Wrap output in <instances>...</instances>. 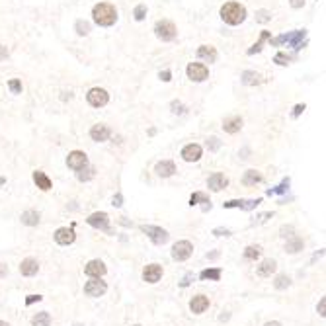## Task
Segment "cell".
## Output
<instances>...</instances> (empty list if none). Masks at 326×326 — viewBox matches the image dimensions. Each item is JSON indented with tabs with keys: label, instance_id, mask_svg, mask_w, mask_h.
<instances>
[{
	"label": "cell",
	"instance_id": "obj_1",
	"mask_svg": "<svg viewBox=\"0 0 326 326\" xmlns=\"http://www.w3.org/2000/svg\"><path fill=\"white\" fill-rule=\"evenodd\" d=\"M92 18H94V22H96L98 26L109 28V26H113V24L117 22V10H115V6L109 4V2H100V4H96V6L92 8Z\"/></svg>",
	"mask_w": 326,
	"mask_h": 326
},
{
	"label": "cell",
	"instance_id": "obj_2",
	"mask_svg": "<svg viewBox=\"0 0 326 326\" xmlns=\"http://www.w3.org/2000/svg\"><path fill=\"white\" fill-rule=\"evenodd\" d=\"M221 20L229 26H238L246 20V8L240 2H227L221 8Z\"/></svg>",
	"mask_w": 326,
	"mask_h": 326
},
{
	"label": "cell",
	"instance_id": "obj_3",
	"mask_svg": "<svg viewBox=\"0 0 326 326\" xmlns=\"http://www.w3.org/2000/svg\"><path fill=\"white\" fill-rule=\"evenodd\" d=\"M154 36L158 37L160 41H174L176 36H178V30L170 20H160L154 26Z\"/></svg>",
	"mask_w": 326,
	"mask_h": 326
},
{
	"label": "cell",
	"instance_id": "obj_4",
	"mask_svg": "<svg viewBox=\"0 0 326 326\" xmlns=\"http://www.w3.org/2000/svg\"><path fill=\"white\" fill-rule=\"evenodd\" d=\"M141 233H145V235L148 236L156 246L166 244L168 238H170L168 231H164L162 227H154V225H141Z\"/></svg>",
	"mask_w": 326,
	"mask_h": 326
},
{
	"label": "cell",
	"instance_id": "obj_5",
	"mask_svg": "<svg viewBox=\"0 0 326 326\" xmlns=\"http://www.w3.org/2000/svg\"><path fill=\"white\" fill-rule=\"evenodd\" d=\"M194 254V244L190 240H178L174 246H172V258L176 262H186L190 256Z\"/></svg>",
	"mask_w": 326,
	"mask_h": 326
},
{
	"label": "cell",
	"instance_id": "obj_6",
	"mask_svg": "<svg viewBox=\"0 0 326 326\" xmlns=\"http://www.w3.org/2000/svg\"><path fill=\"white\" fill-rule=\"evenodd\" d=\"M86 100L92 108H104L109 102V94L104 88H90L86 94Z\"/></svg>",
	"mask_w": 326,
	"mask_h": 326
},
{
	"label": "cell",
	"instance_id": "obj_7",
	"mask_svg": "<svg viewBox=\"0 0 326 326\" xmlns=\"http://www.w3.org/2000/svg\"><path fill=\"white\" fill-rule=\"evenodd\" d=\"M86 221H88V225H90V227H94V229H100V231H104V233L111 235L108 213H104V211H96V213L88 215V219H86Z\"/></svg>",
	"mask_w": 326,
	"mask_h": 326
},
{
	"label": "cell",
	"instance_id": "obj_8",
	"mask_svg": "<svg viewBox=\"0 0 326 326\" xmlns=\"http://www.w3.org/2000/svg\"><path fill=\"white\" fill-rule=\"evenodd\" d=\"M186 73H188V78H190V80H194V82H203V80H207V76H209V69H207L205 65H201V63H190L188 69H186Z\"/></svg>",
	"mask_w": 326,
	"mask_h": 326
},
{
	"label": "cell",
	"instance_id": "obj_9",
	"mask_svg": "<svg viewBox=\"0 0 326 326\" xmlns=\"http://www.w3.org/2000/svg\"><path fill=\"white\" fill-rule=\"evenodd\" d=\"M285 43L293 47L295 51H299L301 47L307 45V30H295V32L285 34Z\"/></svg>",
	"mask_w": 326,
	"mask_h": 326
},
{
	"label": "cell",
	"instance_id": "obj_10",
	"mask_svg": "<svg viewBox=\"0 0 326 326\" xmlns=\"http://www.w3.org/2000/svg\"><path fill=\"white\" fill-rule=\"evenodd\" d=\"M106 291H108V285H106V281H102V277H92L84 285V293L88 297H102Z\"/></svg>",
	"mask_w": 326,
	"mask_h": 326
},
{
	"label": "cell",
	"instance_id": "obj_11",
	"mask_svg": "<svg viewBox=\"0 0 326 326\" xmlns=\"http://www.w3.org/2000/svg\"><path fill=\"white\" fill-rule=\"evenodd\" d=\"M67 166L71 168V170H80V168H84V166H88V156H86V152H82V150H73V152H69V156H67Z\"/></svg>",
	"mask_w": 326,
	"mask_h": 326
},
{
	"label": "cell",
	"instance_id": "obj_12",
	"mask_svg": "<svg viewBox=\"0 0 326 326\" xmlns=\"http://www.w3.org/2000/svg\"><path fill=\"white\" fill-rule=\"evenodd\" d=\"M260 203H262L260 198L258 200H231V201H225L223 207L225 209H235V207H238V209H244V211H252Z\"/></svg>",
	"mask_w": 326,
	"mask_h": 326
},
{
	"label": "cell",
	"instance_id": "obj_13",
	"mask_svg": "<svg viewBox=\"0 0 326 326\" xmlns=\"http://www.w3.org/2000/svg\"><path fill=\"white\" fill-rule=\"evenodd\" d=\"M76 235H74L73 227L69 229V227H61V229H57L55 231V242L57 244H61V246H69V244H73Z\"/></svg>",
	"mask_w": 326,
	"mask_h": 326
},
{
	"label": "cell",
	"instance_id": "obj_14",
	"mask_svg": "<svg viewBox=\"0 0 326 326\" xmlns=\"http://www.w3.org/2000/svg\"><path fill=\"white\" fill-rule=\"evenodd\" d=\"M201 152H203V148L198 143H190L182 148V158L186 162H198L201 158Z\"/></svg>",
	"mask_w": 326,
	"mask_h": 326
},
{
	"label": "cell",
	"instance_id": "obj_15",
	"mask_svg": "<svg viewBox=\"0 0 326 326\" xmlns=\"http://www.w3.org/2000/svg\"><path fill=\"white\" fill-rule=\"evenodd\" d=\"M162 277V266L160 264H148L143 270V279L146 283H158Z\"/></svg>",
	"mask_w": 326,
	"mask_h": 326
},
{
	"label": "cell",
	"instance_id": "obj_16",
	"mask_svg": "<svg viewBox=\"0 0 326 326\" xmlns=\"http://www.w3.org/2000/svg\"><path fill=\"white\" fill-rule=\"evenodd\" d=\"M106 272H108V268H106V264L102 260H90L84 266V273L90 275V277H104Z\"/></svg>",
	"mask_w": 326,
	"mask_h": 326
},
{
	"label": "cell",
	"instance_id": "obj_17",
	"mask_svg": "<svg viewBox=\"0 0 326 326\" xmlns=\"http://www.w3.org/2000/svg\"><path fill=\"white\" fill-rule=\"evenodd\" d=\"M207 186H209L211 192H221V190H225V188L229 186V178H227L225 174H221V172H215V174L209 176Z\"/></svg>",
	"mask_w": 326,
	"mask_h": 326
},
{
	"label": "cell",
	"instance_id": "obj_18",
	"mask_svg": "<svg viewBox=\"0 0 326 326\" xmlns=\"http://www.w3.org/2000/svg\"><path fill=\"white\" fill-rule=\"evenodd\" d=\"M109 135H111V131H109V127L104 125V123H98V125H94L90 129L92 141H98V143H104V141H108Z\"/></svg>",
	"mask_w": 326,
	"mask_h": 326
},
{
	"label": "cell",
	"instance_id": "obj_19",
	"mask_svg": "<svg viewBox=\"0 0 326 326\" xmlns=\"http://www.w3.org/2000/svg\"><path fill=\"white\" fill-rule=\"evenodd\" d=\"M37 272H39V264H37L36 258H26V260H22V264H20V273H22V275L32 277V275H36Z\"/></svg>",
	"mask_w": 326,
	"mask_h": 326
},
{
	"label": "cell",
	"instance_id": "obj_20",
	"mask_svg": "<svg viewBox=\"0 0 326 326\" xmlns=\"http://www.w3.org/2000/svg\"><path fill=\"white\" fill-rule=\"evenodd\" d=\"M209 308V299L205 297V295H196L192 301H190V310L194 312V314H201V312H205Z\"/></svg>",
	"mask_w": 326,
	"mask_h": 326
},
{
	"label": "cell",
	"instance_id": "obj_21",
	"mask_svg": "<svg viewBox=\"0 0 326 326\" xmlns=\"http://www.w3.org/2000/svg\"><path fill=\"white\" fill-rule=\"evenodd\" d=\"M154 172L160 178H170L176 172V164L172 162V160H160V162H156V166H154Z\"/></svg>",
	"mask_w": 326,
	"mask_h": 326
},
{
	"label": "cell",
	"instance_id": "obj_22",
	"mask_svg": "<svg viewBox=\"0 0 326 326\" xmlns=\"http://www.w3.org/2000/svg\"><path fill=\"white\" fill-rule=\"evenodd\" d=\"M223 129H225V133H231V135L238 133V131L242 129V117H240V115H231V117H227V119L223 121Z\"/></svg>",
	"mask_w": 326,
	"mask_h": 326
},
{
	"label": "cell",
	"instance_id": "obj_23",
	"mask_svg": "<svg viewBox=\"0 0 326 326\" xmlns=\"http://www.w3.org/2000/svg\"><path fill=\"white\" fill-rule=\"evenodd\" d=\"M34 182L37 184V188H39V190H43V192H49V190H51V186H53L51 178H49L45 172H41V170H36V172H34Z\"/></svg>",
	"mask_w": 326,
	"mask_h": 326
},
{
	"label": "cell",
	"instance_id": "obj_24",
	"mask_svg": "<svg viewBox=\"0 0 326 326\" xmlns=\"http://www.w3.org/2000/svg\"><path fill=\"white\" fill-rule=\"evenodd\" d=\"M270 39H272V32H268V30L260 32V39H258V41L254 43L252 47L248 49V51H246V55H250V57H252V55L260 53V51L264 49V41H270Z\"/></svg>",
	"mask_w": 326,
	"mask_h": 326
},
{
	"label": "cell",
	"instance_id": "obj_25",
	"mask_svg": "<svg viewBox=\"0 0 326 326\" xmlns=\"http://www.w3.org/2000/svg\"><path fill=\"white\" fill-rule=\"evenodd\" d=\"M198 57L201 61H207V63H215L217 61V49L211 47V45H201L198 49Z\"/></svg>",
	"mask_w": 326,
	"mask_h": 326
},
{
	"label": "cell",
	"instance_id": "obj_26",
	"mask_svg": "<svg viewBox=\"0 0 326 326\" xmlns=\"http://www.w3.org/2000/svg\"><path fill=\"white\" fill-rule=\"evenodd\" d=\"M200 203H201V209H203V211H209V209H211V200H209L205 194L196 192V194L190 198V205L194 207V205H200Z\"/></svg>",
	"mask_w": 326,
	"mask_h": 326
},
{
	"label": "cell",
	"instance_id": "obj_27",
	"mask_svg": "<svg viewBox=\"0 0 326 326\" xmlns=\"http://www.w3.org/2000/svg\"><path fill=\"white\" fill-rule=\"evenodd\" d=\"M275 268H277V264H275V260H264L260 266H258V270L256 273L260 275V277H270L273 272H275Z\"/></svg>",
	"mask_w": 326,
	"mask_h": 326
},
{
	"label": "cell",
	"instance_id": "obj_28",
	"mask_svg": "<svg viewBox=\"0 0 326 326\" xmlns=\"http://www.w3.org/2000/svg\"><path fill=\"white\" fill-rule=\"evenodd\" d=\"M303 248H305V242H303V238H299V236H289V238H287V244H285V252L297 254V252H301Z\"/></svg>",
	"mask_w": 326,
	"mask_h": 326
},
{
	"label": "cell",
	"instance_id": "obj_29",
	"mask_svg": "<svg viewBox=\"0 0 326 326\" xmlns=\"http://www.w3.org/2000/svg\"><path fill=\"white\" fill-rule=\"evenodd\" d=\"M262 180H264V176L258 170H246L244 176H242V184L244 186H256V184H260Z\"/></svg>",
	"mask_w": 326,
	"mask_h": 326
},
{
	"label": "cell",
	"instance_id": "obj_30",
	"mask_svg": "<svg viewBox=\"0 0 326 326\" xmlns=\"http://www.w3.org/2000/svg\"><path fill=\"white\" fill-rule=\"evenodd\" d=\"M240 78H242V84H246V86H256V84L262 82V76L258 73H254V71H244Z\"/></svg>",
	"mask_w": 326,
	"mask_h": 326
},
{
	"label": "cell",
	"instance_id": "obj_31",
	"mask_svg": "<svg viewBox=\"0 0 326 326\" xmlns=\"http://www.w3.org/2000/svg\"><path fill=\"white\" fill-rule=\"evenodd\" d=\"M22 223L28 225V227H36V225H39V213L34 211V209L24 211V213H22Z\"/></svg>",
	"mask_w": 326,
	"mask_h": 326
},
{
	"label": "cell",
	"instance_id": "obj_32",
	"mask_svg": "<svg viewBox=\"0 0 326 326\" xmlns=\"http://www.w3.org/2000/svg\"><path fill=\"white\" fill-rule=\"evenodd\" d=\"M32 324L34 326H51V314H49L47 310L37 312L36 316L32 318Z\"/></svg>",
	"mask_w": 326,
	"mask_h": 326
},
{
	"label": "cell",
	"instance_id": "obj_33",
	"mask_svg": "<svg viewBox=\"0 0 326 326\" xmlns=\"http://www.w3.org/2000/svg\"><path fill=\"white\" fill-rule=\"evenodd\" d=\"M94 176H96V168H94V166H84V168H80L78 174H76V178L80 182H88V180H92Z\"/></svg>",
	"mask_w": 326,
	"mask_h": 326
},
{
	"label": "cell",
	"instance_id": "obj_34",
	"mask_svg": "<svg viewBox=\"0 0 326 326\" xmlns=\"http://www.w3.org/2000/svg\"><path fill=\"white\" fill-rule=\"evenodd\" d=\"M260 254H262V246H258V244H252V246H246L244 248V260H258L260 258Z\"/></svg>",
	"mask_w": 326,
	"mask_h": 326
},
{
	"label": "cell",
	"instance_id": "obj_35",
	"mask_svg": "<svg viewBox=\"0 0 326 326\" xmlns=\"http://www.w3.org/2000/svg\"><path fill=\"white\" fill-rule=\"evenodd\" d=\"M289 184H291V180H289V178H285V180L281 182L279 186L270 188V190H268V196H283V194L289 190Z\"/></svg>",
	"mask_w": 326,
	"mask_h": 326
},
{
	"label": "cell",
	"instance_id": "obj_36",
	"mask_svg": "<svg viewBox=\"0 0 326 326\" xmlns=\"http://www.w3.org/2000/svg\"><path fill=\"white\" fill-rule=\"evenodd\" d=\"M221 270L219 268H207V270H203V272L200 273L201 279H211V281H219L221 279Z\"/></svg>",
	"mask_w": 326,
	"mask_h": 326
},
{
	"label": "cell",
	"instance_id": "obj_37",
	"mask_svg": "<svg viewBox=\"0 0 326 326\" xmlns=\"http://www.w3.org/2000/svg\"><path fill=\"white\" fill-rule=\"evenodd\" d=\"M289 285H291V279L285 275V273L277 275V277H275V281H273V287H275V289H287Z\"/></svg>",
	"mask_w": 326,
	"mask_h": 326
},
{
	"label": "cell",
	"instance_id": "obj_38",
	"mask_svg": "<svg viewBox=\"0 0 326 326\" xmlns=\"http://www.w3.org/2000/svg\"><path fill=\"white\" fill-rule=\"evenodd\" d=\"M74 30H76L78 36H88V34H90V24L84 22V20H78V22L74 24Z\"/></svg>",
	"mask_w": 326,
	"mask_h": 326
},
{
	"label": "cell",
	"instance_id": "obj_39",
	"mask_svg": "<svg viewBox=\"0 0 326 326\" xmlns=\"http://www.w3.org/2000/svg\"><path fill=\"white\" fill-rule=\"evenodd\" d=\"M295 57L293 55H287V53H277L273 57V63L275 65H279V67H285V65H289L291 61H293Z\"/></svg>",
	"mask_w": 326,
	"mask_h": 326
},
{
	"label": "cell",
	"instance_id": "obj_40",
	"mask_svg": "<svg viewBox=\"0 0 326 326\" xmlns=\"http://www.w3.org/2000/svg\"><path fill=\"white\" fill-rule=\"evenodd\" d=\"M133 16L137 22H143L146 16V6L145 4H139V6H135V10H133Z\"/></svg>",
	"mask_w": 326,
	"mask_h": 326
},
{
	"label": "cell",
	"instance_id": "obj_41",
	"mask_svg": "<svg viewBox=\"0 0 326 326\" xmlns=\"http://www.w3.org/2000/svg\"><path fill=\"white\" fill-rule=\"evenodd\" d=\"M8 88L12 94H22V82L18 78H12V80H8Z\"/></svg>",
	"mask_w": 326,
	"mask_h": 326
},
{
	"label": "cell",
	"instance_id": "obj_42",
	"mask_svg": "<svg viewBox=\"0 0 326 326\" xmlns=\"http://www.w3.org/2000/svg\"><path fill=\"white\" fill-rule=\"evenodd\" d=\"M256 20L262 22V24H266V22L272 20V12H268V10H258V12H256Z\"/></svg>",
	"mask_w": 326,
	"mask_h": 326
},
{
	"label": "cell",
	"instance_id": "obj_43",
	"mask_svg": "<svg viewBox=\"0 0 326 326\" xmlns=\"http://www.w3.org/2000/svg\"><path fill=\"white\" fill-rule=\"evenodd\" d=\"M207 148H209L211 152H217L219 148H221V141H219L217 137H211V139H207Z\"/></svg>",
	"mask_w": 326,
	"mask_h": 326
},
{
	"label": "cell",
	"instance_id": "obj_44",
	"mask_svg": "<svg viewBox=\"0 0 326 326\" xmlns=\"http://www.w3.org/2000/svg\"><path fill=\"white\" fill-rule=\"evenodd\" d=\"M170 108H172V113H178V115L186 113V106H184L182 102H178V100H174V102L170 104Z\"/></svg>",
	"mask_w": 326,
	"mask_h": 326
},
{
	"label": "cell",
	"instance_id": "obj_45",
	"mask_svg": "<svg viewBox=\"0 0 326 326\" xmlns=\"http://www.w3.org/2000/svg\"><path fill=\"white\" fill-rule=\"evenodd\" d=\"M293 231H295V229H293V227H281V229H279V235L283 236V238H289V236H293Z\"/></svg>",
	"mask_w": 326,
	"mask_h": 326
},
{
	"label": "cell",
	"instance_id": "obj_46",
	"mask_svg": "<svg viewBox=\"0 0 326 326\" xmlns=\"http://www.w3.org/2000/svg\"><path fill=\"white\" fill-rule=\"evenodd\" d=\"M213 235L215 236H231V231H229V229H223V227H217V229H213Z\"/></svg>",
	"mask_w": 326,
	"mask_h": 326
},
{
	"label": "cell",
	"instance_id": "obj_47",
	"mask_svg": "<svg viewBox=\"0 0 326 326\" xmlns=\"http://www.w3.org/2000/svg\"><path fill=\"white\" fill-rule=\"evenodd\" d=\"M305 108H307L305 104H297V106L293 108V113H291V115H293V117H299V115H301V113L305 111Z\"/></svg>",
	"mask_w": 326,
	"mask_h": 326
},
{
	"label": "cell",
	"instance_id": "obj_48",
	"mask_svg": "<svg viewBox=\"0 0 326 326\" xmlns=\"http://www.w3.org/2000/svg\"><path fill=\"white\" fill-rule=\"evenodd\" d=\"M111 205H113V207H121V205H123V196H121V194H115L113 200H111Z\"/></svg>",
	"mask_w": 326,
	"mask_h": 326
},
{
	"label": "cell",
	"instance_id": "obj_49",
	"mask_svg": "<svg viewBox=\"0 0 326 326\" xmlns=\"http://www.w3.org/2000/svg\"><path fill=\"white\" fill-rule=\"evenodd\" d=\"M158 76H160L162 82H170V80H172V73H170V71H160Z\"/></svg>",
	"mask_w": 326,
	"mask_h": 326
},
{
	"label": "cell",
	"instance_id": "obj_50",
	"mask_svg": "<svg viewBox=\"0 0 326 326\" xmlns=\"http://www.w3.org/2000/svg\"><path fill=\"white\" fill-rule=\"evenodd\" d=\"M316 310H318V314H320V316H326V299H320V303H318Z\"/></svg>",
	"mask_w": 326,
	"mask_h": 326
},
{
	"label": "cell",
	"instance_id": "obj_51",
	"mask_svg": "<svg viewBox=\"0 0 326 326\" xmlns=\"http://www.w3.org/2000/svg\"><path fill=\"white\" fill-rule=\"evenodd\" d=\"M43 297L41 295H28V299H26V305H34L36 301H41Z\"/></svg>",
	"mask_w": 326,
	"mask_h": 326
},
{
	"label": "cell",
	"instance_id": "obj_52",
	"mask_svg": "<svg viewBox=\"0 0 326 326\" xmlns=\"http://www.w3.org/2000/svg\"><path fill=\"white\" fill-rule=\"evenodd\" d=\"M291 8H295V10H299V8H303L305 6V0H289Z\"/></svg>",
	"mask_w": 326,
	"mask_h": 326
},
{
	"label": "cell",
	"instance_id": "obj_53",
	"mask_svg": "<svg viewBox=\"0 0 326 326\" xmlns=\"http://www.w3.org/2000/svg\"><path fill=\"white\" fill-rule=\"evenodd\" d=\"M192 279H194V275H192V273H188V275H186V277L180 281V287H188V285L192 283Z\"/></svg>",
	"mask_w": 326,
	"mask_h": 326
},
{
	"label": "cell",
	"instance_id": "obj_54",
	"mask_svg": "<svg viewBox=\"0 0 326 326\" xmlns=\"http://www.w3.org/2000/svg\"><path fill=\"white\" fill-rule=\"evenodd\" d=\"M273 217V213H262V215H258L256 217V223H262V221H266V219Z\"/></svg>",
	"mask_w": 326,
	"mask_h": 326
},
{
	"label": "cell",
	"instance_id": "obj_55",
	"mask_svg": "<svg viewBox=\"0 0 326 326\" xmlns=\"http://www.w3.org/2000/svg\"><path fill=\"white\" fill-rule=\"evenodd\" d=\"M6 275H8V266L0 262V277H6Z\"/></svg>",
	"mask_w": 326,
	"mask_h": 326
},
{
	"label": "cell",
	"instance_id": "obj_56",
	"mask_svg": "<svg viewBox=\"0 0 326 326\" xmlns=\"http://www.w3.org/2000/svg\"><path fill=\"white\" fill-rule=\"evenodd\" d=\"M6 57H8V49L0 45V61H2V59H6Z\"/></svg>",
	"mask_w": 326,
	"mask_h": 326
},
{
	"label": "cell",
	"instance_id": "obj_57",
	"mask_svg": "<svg viewBox=\"0 0 326 326\" xmlns=\"http://www.w3.org/2000/svg\"><path fill=\"white\" fill-rule=\"evenodd\" d=\"M264 326H281V322H277V320H270V322H266Z\"/></svg>",
	"mask_w": 326,
	"mask_h": 326
},
{
	"label": "cell",
	"instance_id": "obj_58",
	"mask_svg": "<svg viewBox=\"0 0 326 326\" xmlns=\"http://www.w3.org/2000/svg\"><path fill=\"white\" fill-rule=\"evenodd\" d=\"M219 256V252H211V254H207V258H217Z\"/></svg>",
	"mask_w": 326,
	"mask_h": 326
},
{
	"label": "cell",
	"instance_id": "obj_59",
	"mask_svg": "<svg viewBox=\"0 0 326 326\" xmlns=\"http://www.w3.org/2000/svg\"><path fill=\"white\" fill-rule=\"evenodd\" d=\"M0 326H8V322H4V320H0Z\"/></svg>",
	"mask_w": 326,
	"mask_h": 326
},
{
	"label": "cell",
	"instance_id": "obj_60",
	"mask_svg": "<svg viewBox=\"0 0 326 326\" xmlns=\"http://www.w3.org/2000/svg\"><path fill=\"white\" fill-rule=\"evenodd\" d=\"M4 182H6V180H4V178H0V186H2V184H4Z\"/></svg>",
	"mask_w": 326,
	"mask_h": 326
},
{
	"label": "cell",
	"instance_id": "obj_61",
	"mask_svg": "<svg viewBox=\"0 0 326 326\" xmlns=\"http://www.w3.org/2000/svg\"><path fill=\"white\" fill-rule=\"evenodd\" d=\"M74 326H84V324H74Z\"/></svg>",
	"mask_w": 326,
	"mask_h": 326
},
{
	"label": "cell",
	"instance_id": "obj_62",
	"mask_svg": "<svg viewBox=\"0 0 326 326\" xmlns=\"http://www.w3.org/2000/svg\"><path fill=\"white\" fill-rule=\"evenodd\" d=\"M133 326H141V324H133Z\"/></svg>",
	"mask_w": 326,
	"mask_h": 326
}]
</instances>
